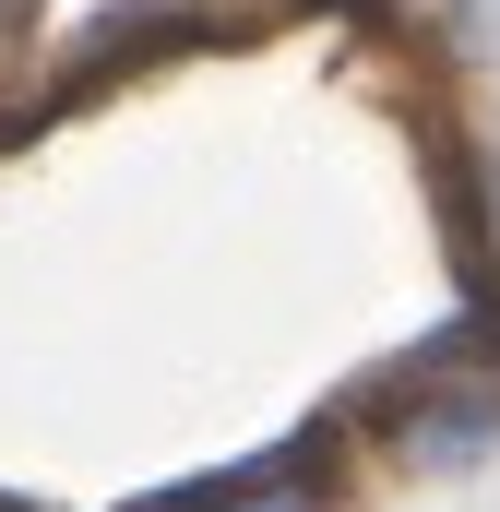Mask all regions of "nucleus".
Here are the masks:
<instances>
[{
	"label": "nucleus",
	"instance_id": "1",
	"mask_svg": "<svg viewBox=\"0 0 500 512\" xmlns=\"http://www.w3.org/2000/svg\"><path fill=\"white\" fill-rule=\"evenodd\" d=\"M143 512H322V477L298 453H250V465L191 477V489H167V501H143Z\"/></svg>",
	"mask_w": 500,
	"mask_h": 512
}]
</instances>
